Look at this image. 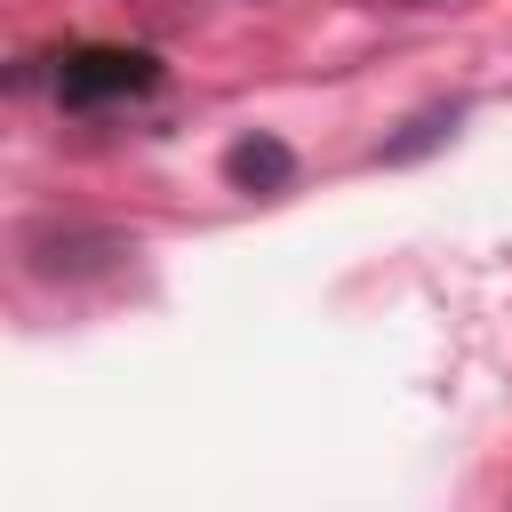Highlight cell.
<instances>
[{
	"mask_svg": "<svg viewBox=\"0 0 512 512\" xmlns=\"http://www.w3.org/2000/svg\"><path fill=\"white\" fill-rule=\"evenodd\" d=\"M152 80H160V64L136 56V48H64V56H56V104H72V112L128 104V96H144Z\"/></svg>",
	"mask_w": 512,
	"mask_h": 512,
	"instance_id": "obj_1",
	"label": "cell"
},
{
	"mask_svg": "<svg viewBox=\"0 0 512 512\" xmlns=\"http://www.w3.org/2000/svg\"><path fill=\"white\" fill-rule=\"evenodd\" d=\"M224 176H232V192H288L296 152H288L280 136H240V144L224 152Z\"/></svg>",
	"mask_w": 512,
	"mask_h": 512,
	"instance_id": "obj_2",
	"label": "cell"
},
{
	"mask_svg": "<svg viewBox=\"0 0 512 512\" xmlns=\"http://www.w3.org/2000/svg\"><path fill=\"white\" fill-rule=\"evenodd\" d=\"M448 128H456V104H448V112H424V120H408V136H392V144H384L376 160H408V152H424V144H440Z\"/></svg>",
	"mask_w": 512,
	"mask_h": 512,
	"instance_id": "obj_3",
	"label": "cell"
},
{
	"mask_svg": "<svg viewBox=\"0 0 512 512\" xmlns=\"http://www.w3.org/2000/svg\"><path fill=\"white\" fill-rule=\"evenodd\" d=\"M416 8H432V0H416Z\"/></svg>",
	"mask_w": 512,
	"mask_h": 512,
	"instance_id": "obj_4",
	"label": "cell"
}]
</instances>
